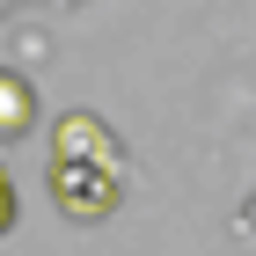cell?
<instances>
[{
	"label": "cell",
	"instance_id": "6da1fadb",
	"mask_svg": "<svg viewBox=\"0 0 256 256\" xmlns=\"http://www.w3.org/2000/svg\"><path fill=\"white\" fill-rule=\"evenodd\" d=\"M124 190V154L96 118H66L52 139V198L66 220H102Z\"/></svg>",
	"mask_w": 256,
	"mask_h": 256
},
{
	"label": "cell",
	"instance_id": "7a4b0ae2",
	"mask_svg": "<svg viewBox=\"0 0 256 256\" xmlns=\"http://www.w3.org/2000/svg\"><path fill=\"white\" fill-rule=\"evenodd\" d=\"M30 132V88H22L15 74H0V139Z\"/></svg>",
	"mask_w": 256,
	"mask_h": 256
},
{
	"label": "cell",
	"instance_id": "3957f363",
	"mask_svg": "<svg viewBox=\"0 0 256 256\" xmlns=\"http://www.w3.org/2000/svg\"><path fill=\"white\" fill-rule=\"evenodd\" d=\"M15 227V183H8V168H0V234Z\"/></svg>",
	"mask_w": 256,
	"mask_h": 256
},
{
	"label": "cell",
	"instance_id": "277c9868",
	"mask_svg": "<svg viewBox=\"0 0 256 256\" xmlns=\"http://www.w3.org/2000/svg\"><path fill=\"white\" fill-rule=\"evenodd\" d=\"M0 8H8V0H0Z\"/></svg>",
	"mask_w": 256,
	"mask_h": 256
}]
</instances>
